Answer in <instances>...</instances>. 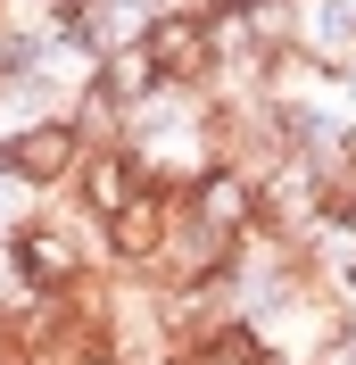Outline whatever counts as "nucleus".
Here are the masks:
<instances>
[{"label":"nucleus","instance_id":"nucleus-1","mask_svg":"<svg viewBox=\"0 0 356 365\" xmlns=\"http://www.w3.org/2000/svg\"><path fill=\"white\" fill-rule=\"evenodd\" d=\"M9 266H17L25 291L67 299V291H83L91 274H100V257L83 250L75 216H25V225H9Z\"/></svg>","mask_w":356,"mask_h":365},{"label":"nucleus","instance_id":"nucleus-2","mask_svg":"<svg viewBox=\"0 0 356 365\" xmlns=\"http://www.w3.org/2000/svg\"><path fill=\"white\" fill-rule=\"evenodd\" d=\"M141 50H150V67L166 91H207L224 75V17H199V9H157L150 34H141Z\"/></svg>","mask_w":356,"mask_h":365},{"label":"nucleus","instance_id":"nucleus-3","mask_svg":"<svg viewBox=\"0 0 356 365\" xmlns=\"http://www.w3.org/2000/svg\"><path fill=\"white\" fill-rule=\"evenodd\" d=\"M83 150H91V133L75 116H33L17 133H0V175L25 182V191H58V182H75Z\"/></svg>","mask_w":356,"mask_h":365},{"label":"nucleus","instance_id":"nucleus-4","mask_svg":"<svg viewBox=\"0 0 356 365\" xmlns=\"http://www.w3.org/2000/svg\"><path fill=\"white\" fill-rule=\"evenodd\" d=\"M174 225H182V191L150 182L141 200H125L108 225H100V257L125 266V274H150L157 257H166V241H174Z\"/></svg>","mask_w":356,"mask_h":365},{"label":"nucleus","instance_id":"nucleus-5","mask_svg":"<svg viewBox=\"0 0 356 365\" xmlns=\"http://www.w3.org/2000/svg\"><path fill=\"white\" fill-rule=\"evenodd\" d=\"M182 207L199 216V225H216V232H232V241H248V232H273L266 225V182L248 175V166H232V158H216L191 191H182Z\"/></svg>","mask_w":356,"mask_h":365},{"label":"nucleus","instance_id":"nucleus-6","mask_svg":"<svg viewBox=\"0 0 356 365\" xmlns=\"http://www.w3.org/2000/svg\"><path fill=\"white\" fill-rule=\"evenodd\" d=\"M150 191V166H141L133 141H91L83 166H75V207H83L91 225H108L125 200H141Z\"/></svg>","mask_w":356,"mask_h":365},{"label":"nucleus","instance_id":"nucleus-7","mask_svg":"<svg viewBox=\"0 0 356 365\" xmlns=\"http://www.w3.org/2000/svg\"><path fill=\"white\" fill-rule=\"evenodd\" d=\"M232 257H241V241L232 232H216V225H199L191 207H182V225H174V241H166V257H157V282H216V274H232Z\"/></svg>","mask_w":356,"mask_h":365},{"label":"nucleus","instance_id":"nucleus-8","mask_svg":"<svg viewBox=\"0 0 356 365\" xmlns=\"http://www.w3.org/2000/svg\"><path fill=\"white\" fill-rule=\"evenodd\" d=\"M257 9H273V0H224V17H257Z\"/></svg>","mask_w":356,"mask_h":365}]
</instances>
